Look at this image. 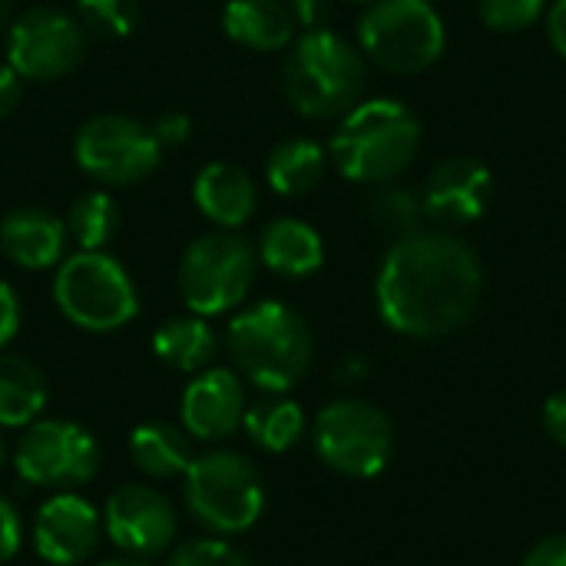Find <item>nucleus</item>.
<instances>
[{"label":"nucleus","mask_w":566,"mask_h":566,"mask_svg":"<svg viewBox=\"0 0 566 566\" xmlns=\"http://www.w3.org/2000/svg\"><path fill=\"white\" fill-rule=\"evenodd\" d=\"M222 27L235 43L259 53L285 50L295 36V17L282 0H229Z\"/></svg>","instance_id":"19"},{"label":"nucleus","mask_w":566,"mask_h":566,"mask_svg":"<svg viewBox=\"0 0 566 566\" xmlns=\"http://www.w3.org/2000/svg\"><path fill=\"white\" fill-rule=\"evenodd\" d=\"M368 216L371 222L381 229V232H391V235H408L415 229H421V219H424V199L421 192L408 189V186H391L385 182L371 202H368Z\"/></svg>","instance_id":"27"},{"label":"nucleus","mask_w":566,"mask_h":566,"mask_svg":"<svg viewBox=\"0 0 566 566\" xmlns=\"http://www.w3.org/2000/svg\"><path fill=\"white\" fill-rule=\"evenodd\" d=\"M494 196L491 169L474 156H451L438 163L424 182V216L444 226H468L484 216Z\"/></svg>","instance_id":"13"},{"label":"nucleus","mask_w":566,"mask_h":566,"mask_svg":"<svg viewBox=\"0 0 566 566\" xmlns=\"http://www.w3.org/2000/svg\"><path fill=\"white\" fill-rule=\"evenodd\" d=\"M10 7H13V0H0V23L7 20V13H10Z\"/></svg>","instance_id":"39"},{"label":"nucleus","mask_w":566,"mask_h":566,"mask_svg":"<svg viewBox=\"0 0 566 566\" xmlns=\"http://www.w3.org/2000/svg\"><path fill=\"white\" fill-rule=\"evenodd\" d=\"M524 566H566V534H554L531 547Z\"/></svg>","instance_id":"32"},{"label":"nucleus","mask_w":566,"mask_h":566,"mask_svg":"<svg viewBox=\"0 0 566 566\" xmlns=\"http://www.w3.org/2000/svg\"><path fill=\"white\" fill-rule=\"evenodd\" d=\"M106 534L126 554H159L176 537V514L163 494L126 484L106 501Z\"/></svg>","instance_id":"14"},{"label":"nucleus","mask_w":566,"mask_h":566,"mask_svg":"<svg viewBox=\"0 0 566 566\" xmlns=\"http://www.w3.org/2000/svg\"><path fill=\"white\" fill-rule=\"evenodd\" d=\"M169 566H249L245 557L222 544V541H192V544H182L172 557Z\"/></svg>","instance_id":"30"},{"label":"nucleus","mask_w":566,"mask_h":566,"mask_svg":"<svg viewBox=\"0 0 566 566\" xmlns=\"http://www.w3.org/2000/svg\"><path fill=\"white\" fill-rule=\"evenodd\" d=\"M259 259L285 279H305L322 269L325 242L302 219H275L259 239Z\"/></svg>","instance_id":"20"},{"label":"nucleus","mask_w":566,"mask_h":566,"mask_svg":"<svg viewBox=\"0 0 566 566\" xmlns=\"http://www.w3.org/2000/svg\"><path fill=\"white\" fill-rule=\"evenodd\" d=\"M186 501L202 527H212L219 534H239L262 517L265 488L259 471L242 454L212 451L189 464Z\"/></svg>","instance_id":"7"},{"label":"nucleus","mask_w":566,"mask_h":566,"mask_svg":"<svg viewBox=\"0 0 566 566\" xmlns=\"http://www.w3.org/2000/svg\"><path fill=\"white\" fill-rule=\"evenodd\" d=\"M96 541H99V517L76 494H56L40 507L33 524V544L46 564H83L96 551Z\"/></svg>","instance_id":"15"},{"label":"nucleus","mask_w":566,"mask_h":566,"mask_svg":"<svg viewBox=\"0 0 566 566\" xmlns=\"http://www.w3.org/2000/svg\"><path fill=\"white\" fill-rule=\"evenodd\" d=\"M229 355L255 388L282 395L305 378L315 338L295 308L262 302L229 322Z\"/></svg>","instance_id":"3"},{"label":"nucleus","mask_w":566,"mask_h":566,"mask_svg":"<svg viewBox=\"0 0 566 566\" xmlns=\"http://www.w3.org/2000/svg\"><path fill=\"white\" fill-rule=\"evenodd\" d=\"M63 245H66V226L43 209L23 206L7 212L0 222V249L20 269L40 272L56 265L63 259Z\"/></svg>","instance_id":"17"},{"label":"nucleus","mask_w":566,"mask_h":566,"mask_svg":"<svg viewBox=\"0 0 566 566\" xmlns=\"http://www.w3.org/2000/svg\"><path fill=\"white\" fill-rule=\"evenodd\" d=\"M63 226H66V235L80 245V252H103L119 229V209L109 192L90 189L70 202Z\"/></svg>","instance_id":"25"},{"label":"nucleus","mask_w":566,"mask_h":566,"mask_svg":"<svg viewBox=\"0 0 566 566\" xmlns=\"http://www.w3.org/2000/svg\"><path fill=\"white\" fill-rule=\"evenodd\" d=\"M3 458H7V451H3V441H0V468H3Z\"/></svg>","instance_id":"41"},{"label":"nucleus","mask_w":566,"mask_h":566,"mask_svg":"<svg viewBox=\"0 0 566 566\" xmlns=\"http://www.w3.org/2000/svg\"><path fill=\"white\" fill-rule=\"evenodd\" d=\"M551 0H478V13L491 30L514 33L534 27Z\"/></svg>","instance_id":"29"},{"label":"nucleus","mask_w":566,"mask_h":566,"mask_svg":"<svg viewBox=\"0 0 566 566\" xmlns=\"http://www.w3.org/2000/svg\"><path fill=\"white\" fill-rule=\"evenodd\" d=\"M315 451L332 471L345 478H375L391 461L395 428L381 408L345 398L318 415Z\"/></svg>","instance_id":"9"},{"label":"nucleus","mask_w":566,"mask_h":566,"mask_svg":"<svg viewBox=\"0 0 566 566\" xmlns=\"http://www.w3.org/2000/svg\"><path fill=\"white\" fill-rule=\"evenodd\" d=\"M348 3H375V0H348Z\"/></svg>","instance_id":"42"},{"label":"nucleus","mask_w":566,"mask_h":566,"mask_svg":"<svg viewBox=\"0 0 566 566\" xmlns=\"http://www.w3.org/2000/svg\"><path fill=\"white\" fill-rule=\"evenodd\" d=\"M46 405V381L36 365L17 355H0V424H30Z\"/></svg>","instance_id":"23"},{"label":"nucleus","mask_w":566,"mask_h":566,"mask_svg":"<svg viewBox=\"0 0 566 566\" xmlns=\"http://www.w3.org/2000/svg\"><path fill=\"white\" fill-rule=\"evenodd\" d=\"M282 90L308 119L345 116L365 93V60L335 30H305L282 66Z\"/></svg>","instance_id":"4"},{"label":"nucleus","mask_w":566,"mask_h":566,"mask_svg":"<svg viewBox=\"0 0 566 566\" xmlns=\"http://www.w3.org/2000/svg\"><path fill=\"white\" fill-rule=\"evenodd\" d=\"M83 23L109 40L129 36L139 23V0H76Z\"/></svg>","instance_id":"28"},{"label":"nucleus","mask_w":566,"mask_h":566,"mask_svg":"<svg viewBox=\"0 0 566 566\" xmlns=\"http://www.w3.org/2000/svg\"><path fill=\"white\" fill-rule=\"evenodd\" d=\"M129 451H133V461L153 478H176V474H186L192 464L186 434L163 421L139 424L129 438Z\"/></svg>","instance_id":"24"},{"label":"nucleus","mask_w":566,"mask_h":566,"mask_svg":"<svg viewBox=\"0 0 566 566\" xmlns=\"http://www.w3.org/2000/svg\"><path fill=\"white\" fill-rule=\"evenodd\" d=\"M255 269H259V255L242 235L229 229L206 232L182 255L179 289L196 315L202 318L222 315L249 295L255 282Z\"/></svg>","instance_id":"8"},{"label":"nucleus","mask_w":566,"mask_h":566,"mask_svg":"<svg viewBox=\"0 0 566 566\" xmlns=\"http://www.w3.org/2000/svg\"><path fill=\"white\" fill-rule=\"evenodd\" d=\"M53 298L60 312L86 332H116L139 312L133 279L106 252L70 255L53 279Z\"/></svg>","instance_id":"5"},{"label":"nucleus","mask_w":566,"mask_h":566,"mask_svg":"<svg viewBox=\"0 0 566 566\" xmlns=\"http://www.w3.org/2000/svg\"><path fill=\"white\" fill-rule=\"evenodd\" d=\"M361 50L388 73H421L444 53V20L428 0H375L358 27Z\"/></svg>","instance_id":"6"},{"label":"nucleus","mask_w":566,"mask_h":566,"mask_svg":"<svg viewBox=\"0 0 566 566\" xmlns=\"http://www.w3.org/2000/svg\"><path fill=\"white\" fill-rule=\"evenodd\" d=\"M20 93H23V76L10 63H0V119L17 109Z\"/></svg>","instance_id":"36"},{"label":"nucleus","mask_w":566,"mask_h":566,"mask_svg":"<svg viewBox=\"0 0 566 566\" xmlns=\"http://www.w3.org/2000/svg\"><path fill=\"white\" fill-rule=\"evenodd\" d=\"M76 166L103 186H133L159 169L163 146L153 129L116 113L86 119L73 139Z\"/></svg>","instance_id":"10"},{"label":"nucleus","mask_w":566,"mask_h":566,"mask_svg":"<svg viewBox=\"0 0 566 566\" xmlns=\"http://www.w3.org/2000/svg\"><path fill=\"white\" fill-rule=\"evenodd\" d=\"M484 272L474 249L441 229H415L385 252L375 302L388 328L408 338H444L468 325Z\"/></svg>","instance_id":"1"},{"label":"nucleus","mask_w":566,"mask_h":566,"mask_svg":"<svg viewBox=\"0 0 566 566\" xmlns=\"http://www.w3.org/2000/svg\"><path fill=\"white\" fill-rule=\"evenodd\" d=\"M20 547V521L13 514V507L0 497V564L10 560Z\"/></svg>","instance_id":"35"},{"label":"nucleus","mask_w":566,"mask_h":566,"mask_svg":"<svg viewBox=\"0 0 566 566\" xmlns=\"http://www.w3.org/2000/svg\"><path fill=\"white\" fill-rule=\"evenodd\" d=\"M86 36L76 17L56 7H33L10 27L7 63L23 80H60L80 66Z\"/></svg>","instance_id":"11"},{"label":"nucleus","mask_w":566,"mask_h":566,"mask_svg":"<svg viewBox=\"0 0 566 566\" xmlns=\"http://www.w3.org/2000/svg\"><path fill=\"white\" fill-rule=\"evenodd\" d=\"M544 428L560 448H566V388L544 405Z\"/></svg>","instance_id":"37"},{"label":"nucleus","mask_w":566,"mask_h":566,"mask_svg":"<svg viewBox=\"0 0 566 566\" xmlns=\"http://www.w3.org/2000/svg\"><path fill=\"white\" fill-rule=\"evenodd\" d=\"M242 424L259 448L282 454L298 444V438L305 431V415L289 398H269V401H259L255 408H249Z\"/></svg>","instance_id":"26"},{"label":"nucleus","mask_w":566,"mask_h":566,"mask_svg":"<svg viewBox=\"0 0 566 566\" xmlns=\"http://www.w3.org/2000/svg\"><path fill=\"white\" fill-rule=\"evenodd\" d=\"M192 202L209 222L222 229H239L242 222L252 219L259 196L249 172H242L232 163H209L199 169L192 182Z\"/></svg>","instance_id":"18"},{"label":"nucleus","mask_w":566,"mask_h":566,"mask_svg":"<svg viewBox=\"0 0 566 566\" xmlns=\"http://www.w3.org/2000/svg\"><path fill=\"white\" fill-rule=\"evenodd\" d=\"M289 10L305 30H322L332 13V0H289Z\"/></svg>","instance_id":"33"},{"label":"nucleus","mask_w":566,"mask_h":566,"mask_svg":"<svg viewBox=\"0 0 566 566\" xmlns=\"http://www.w3.org/2000/svg\"><path fill=\"white\" fill-rule=\"evenodd\" d=\"M17 328H20V298L7 282H0V348L17 335Z\"/></svg>","instance_id":"34"},{"label":"nucleus","mask_w":566,"mask_h":566,"mask_svg":"<svg viewBox=\"0 0 566 566\" xmlns=\"http://www.w3.org/2000/svg\"><path fill=\"white\" fill-rule=\"evenodd\" d=\"M325 176V149L312 139H285L265 163V179L279 196H305Z\"/></svg>","instance_id":"22"},{"label":"nucleus","mask_w":566,"mask_h":566,"mask_svg":"<svg viewBox=\"0 0 566 566\" xmlns=\"http://www.w3.org/2000/svg\"><path fill=\"white\" fill-rule=\"evenodd\" d=\"M99 566H146V564H139V560H109V564H99Z\"/></svg>","instance_id":"40"},{"label":"nucleus","mask_w":566,"mask_h":566,"mask_svg":"<svg viewBox=\"0 0 566 566\" xmlns=\"http://www.w3.org/2000/svg\"><path fill=\"white\" fill-rule=\"evenodd\" d=\"M418 146L421 123L401 99H361L342 116L332 159L352 182L385 186L411 166Z\"/></svg>","instance_id":"2"},{"label":"nucleus","mask_w":566,"mask_h":566,"mask_svg":"<svg viewBox=\"0 0 566 566\" xmlns=\"http://www.w3.org/2000/svg\"><path fill=\"white\" fill-rule=\"evenodd\" d=\"M149 129H153V136H156V143H159L163 149H176V146H186V143H189V136H192V119H189L186 113H179V109H169V113H163Z\"/></svg>","instance_id":"31"},{"label":"nucleus","mask_w":566,"mask_h":566,"mask_svg":"<svg viewBox=\"0 0 566 566\" xmlns=\"http://www.w3.org/2000/svg\"><path fill=\"white\" fill-rule=\"evenodd\" d=\"M547 33L554 50L566 60V0H554L551 13H547Z\"/></svg>","instance_id":"38"},{"label":"nucleus","mask_w":566,"mask_h":566,"mask_svg":"<svg viewBox=\"0 0 566 566\" xmlns=\"http://www.w3.org/2000/svg\"><path fill=\"white\" fill-rule=\"evenodd\" d=\"M245 418V395L232 371L212 368L199 375L182 395V421L186 431L199 441L229 438Z\"/></svg>","instance_id":"16"},{"label":"nucleus","mask_w":566,"mask_h":566,"mask_svg":"<svg viewBox=\"0 0 566 566\" xmlns=\"http://www.w3.org/2000/svg\"><path fill=\"white\" fill-rule=\"evenodd\" d=\"M428 3H434V0H428Z\"/></svg>","instance_id":"43"},{"label":"nucleus","mask_w":566,"mask_h":566,"mask_svg":"<svg viewBox=\"0 0 566 566\" xmlns=\"http://www.w3.org/2000/svg\"><path fill=\"white\" fill-rule=\"evenodd\" d=\"M153 352L176 371H199L216 355V332L206 325L202 315H179L156 328Z\"/></svg>","instance_id":"21"},{"label":"nucleus","mask_w":566,"mask_h":566,"mask_svg":"<svg viewBox=\"0 0 566 566\" xmlns=\"http://www.w3.org/2000/svg\"><path fill=\"white\" fill-rule=\"evenodd\" d=\"M17 474L36 488H76L99 471V448L90 431L70 421H36L17 444Z\"/></svg>","instance_id":"12"}]
</instances>
